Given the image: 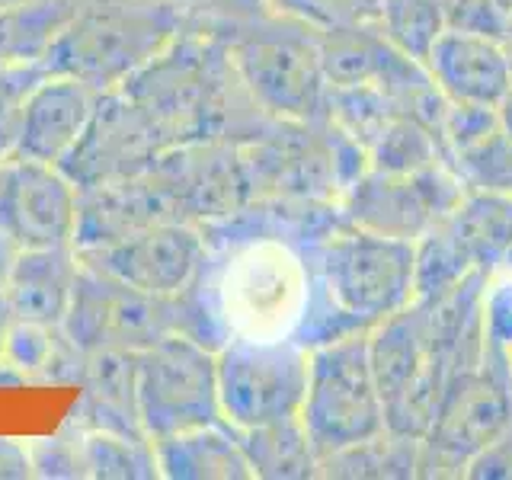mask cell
<instances>
[{
	"instance_id": "cell-1",
	"label": "cell",
	"mask_w": 512,
	"mask_h": 480,
	"mask_svg": "<svg viewBox=\"0 0 512 480\" xmlns=\"http://www.w3.org/2000/svg\"><path fill=\"white\" fill-rule=\"evenodd\" d=\"M202 29L218 36L237 84L266 119L288 125L327 122L330 84L320 64V26L272 10L256 20Z\"/></svg>"
},
{
	"instance_id": "cell-2",
	"label": "cell",
	"mask_w": 512,
	"mask_h": 480,
	"mask_svg": "<svg viewBox=\"0 0 512 480\" xmlns=\"http://www.w3.org/2000/svg\"><path fill=\"white\" fill-rule=\"evenodd\" d=\"M189 26L192 20L170 0H80L39 68L77 77L106 96L157 61Z\"/></svg>"
},
{
	"instance_id": "cell-3",
	"label": "cell",
	"mask_w": 512,
	"mask_h": 480,
	"mask_svg": "<svg viewBox=\"0 0 512 480\" xmlns=\"http://www.w3.org/2000/svg\"><path fill=\"white\" fill-rule=\"evenodd\" d=\"M320 298L336 336L372 330L416 301V244L336 221L314 244Z\"/></svg>"
},
{
	"instance_id": "cell-4",
	"label": "cell",
	"mask_w": 512,
	"mask_h": 480,
	"mask_svg": "<svg viewBox=\"0 0 512 480\" xmlns=\"http://www.w3.org/2000/svg\"><path fill=\"white\" fill-rule=\"evenodd\" d=\"M512 426V359L484 349L477 362L458 368L448 381L420 439V477H464L471 458Z\"/></svg>"
},
{
	"instance_id": "cell-5",
	"label": "cell",
	"mask_w": 512,
	"mask_h": 480,
	"mask_svg": "<svg viewBox=\"0 0 512 480\" xmlns=\"http://www.w3.org/2000/svg\"><path fill=\"white\" fill-rule=\"evenodd\" d=\"M301 420L317 458L388 429L368 356V330L333 336L308 349V394Z\"/></svg>"
},
{
	"instance_id": "cell-6",
	"label": "cell",
	"mask_w": 512,
	"mask_h": 480,
	"mask_svg": "<svg viewBox=\"0 0 512 480\" xmlns=\"http://www.w3.org/2000/svg\"><path fill=\"white\" fill-rule=\"evenodd\" d=\"M138 416L148 439L218 423V349L173 330L135 352Z\"/></svg>"
},
{
	"instance_id": "cell-7",
	"label": "cell",
	"mask_w": 512,
	"mask_h": 480,
	"mask_svg": "<svg viewBox=\"0 0 512 480\" xmlns=\"http://www.w3.org/2000/svg\"><path fill=\"white\" fill-rule=\"evenodd\" d=\"M173 330L196 336V308H192L189 292L176 298H157L80 260L74 298L68 317H64V333L80 349L138 352Z\"/></svg>"
},
{
	"instance_id": "cell-8",
	"label": "cell",
	"mask_w": 512,
	"mask_h": 480,
	"mask_svg": "<svg viewBox=\"0 0 512 480\" xmlns=\"http://www.w3.org/2000/svg\"><path fill=\"white\" fill-rule=\"evenodd\" d=\"M308 394V346L295 340H228L218 346L221 420L253 429L301 416Z\"/></svg>"
},
{
	"instance_id": "cell-9",
	"label": "cell",
	"mask_w": 512,
	"mask_h": 480,
	"mask_svg": "<svg viewBox=\"0 0 512 480\" xmlns=\"http://www.w3.org/2000/svg\"><path fill=\"white\" fill-rule=\"evenodd\" d=\"M464 192L468 186L448 164L404 173L368 167L336 205L349 224L416 244L426 231L455 212Z\"/></svg>"
},
{
	"instance_id": "cell-10",
	"label": "cell",
	"mask_w": 512,
	"mask_h": 480,
	"mask_svg": "<svg viewBox=\"0 0 512 480\" xmlns=\"http://www.w3.org/2000/svg\"><path fill=\"white\" fill-rule=\"evenodd\" d=\"M77 256L138 292L176 298L196 285L208 260V234L202 224L167 218L116 240V244L77 250Z\"/></svg>"
},
{
	"instance_id": "cell-11",
	"label": "cell",
	"mask_w": 512,
	"mask_h": 480,
	"mask_svg": "<svg viewBox=\"0 0 512 480\" xmlns=\"http://www.w3.org/2000/svg\"><path fill=\"white\" fill-rule=\"evenodd\" d=\"M77 196L61 167L26 157L0 160V234L16 250L74 247Z\"/></svg>"
},
{
	"instance_id": "cell-12",
	"label": "cell",
	"mask_w": 512,
	"mask_h": 480,
	"mask_svg": "<svg viewBox=\"0 0 512 480\" xmlns=\"http://www.w3.org/2000/svg\"><path fill=\"white\" fill-rule=\"evenodd\" d=\"M103 93L68 74H42L23 103L13 157L61 167L87 135Z\"/></svg>"
},
{
	"instance_id": "cell-13",
	"label": "cell",
	"mask_w": 512,
	"mask_h": 480,
	"mask_svg": "<svg viewBox=\"0 0 512 480\" xmlns=\"http://www.w3.org/2000/svg\"><path fill=\"white\" fill-rule=\"evenodd\" d=\"M423 64L448 103L496 109L512 93V74L500 36L445 26Z\"/></svg>"
},
{
	"instance_id": "cell-14",
	"label": "cell",
	"mask_w": 512,
	"mask_h": 480,
	"mask_svg": "<svg viewBox=\"0 0 512 480\" xmlns=\"http://www.w3.org/2000/svg\"><path fill=\"white\" fill-rule=\"evenodd\" d=\"M80 256L74 247L16 250L0 285L10 320H32L45 327H64Z\"/></svg>"
},
{
	"instance_id": "cell-15",
	"label": "cell",
	"mask_w": 512,
	"mask_h": 480,
	"mask_svg": "<svg viewBox=\"0 0 512 480\" xmlns=\"http://www.w3.org/2000/svg\"><path fill=\"white\" fill-rule=\"evenodd\" d=\"M77 384L84 388V394H80L68 423L80 429H106V432H119V436L148 439L138 416L132 349L87 352L84 375H80Z\"/></svg>"
},
{
	"instance_id": "cell-16",
	"label": "cell",
	"mask_w": 512,
	"mask_h": 480,
	"mask_svg": "<svg viewBox=\"0 0 512 480\" xmlns=\"http://www.w3.org/2000/svg\"><path fill=\"white\" fill-rule=\"evenodd\" d=\"M157 477L167 480H253L250 458L231 423H205L154 439Z\"/></svg>"
},
{
	"instance_id": "cell-17",
	"label": "cell",
	"mask_w": 512,
	"mask_h": 480,
	"mask_svg": "<svg viewBox=\"0 0 512 480\" xmlns=\"http://www.w3.org/2000/svg\"><path fill=\"white\" fill-rule=\"evenodd\" d=\"M77 7L80 0H13L0 7V68L39 64Z\"/></svg>"
},
{
	"instance_id": "cell-18",
	"label": "cell",
	"mask_w": 512,
	"mask_h": 480,
	"mask_svg": "<svg viewBox=\"0 0 512 480\" xmlns=\"http://www.w3.org/2000/svg\"><path fill=\"white\" fill-rule=\"evenodd\" d=\"M317 477L336 480H407L420 477V439L384 429L378 436L320 455Z\"/></svg>"
},
{
	"instance_id": "cell-19",
	"label": "cell",
	"mask_w": 512,
	"mask_h": 480,
	"mask_svg": "<svg viewBox=\"0 0 512 480\" xmlns=\"http://www.w3.org/2000/svg\"><path fill=\"white\" fill-rule=\"evenodd\" d=\"M237 436L256 477H269V480L317 477L320 458L301 416H288V420L253 426V429H237Z\"/></svg>"
},
{
	"instance_id": "cell-20",
	"label": "cell",
	"mask_w": 512,
	"mask_h": 480,
	"mask_svg": "<svg viewBox=\"0 0 512 480\" xmlns=\"http://www.w3.org/2000/svg\"><path fill=\"white\" fill-rule=\"evenodd\" d=\"M378 26L404 55L426 61L432 42L448 26L445 0H381Z\"/></svg>"
},
{
	"instance_id": "cell-21",
	"label": "cell",
	"mask_w": 512,
	"mask_h": 480,
	"mask_svg": "<svg viewBox=\"0 0 512 480\" xmlns=\"http://www.w3.org/2000/svg\"><path fill=\"white\" fill-rule=\"evenodd\" d=\"M480 324L484 343L512 356V269L487 272L480 288Z\"/></svg>"
},
{
	"instance_id": "cell-22",
	"label": "cell",
	"mask_w": 512,
	"mask_h": 480,
	"mask_svg": "<svg viewBox=\"0 0 512 480\" xmlns=\"http://www.w3.org/2000/svg\"><path fill=\"white\" fill-rule=\"evenodd\" d=\"M42 77L39 64H23V68H0V160L13 157L16 138H20L23 103L29 90Z\"/></svg>"
},
{
	"instance_id": "cell-23",
	"label": "cell",
	"mask_w": 512,
	"mask_h": 480,
	"mask_svg": "<svg viewBox=\"0 0 512 480\" xmlns=\"http://www.w3.org/2000/svg\"><path fill=\"white\" fill-rule=\"evenodd\" d=\"M180 7L192 23L199 26H228L256 20V16L272 13L276 4L272 0H170Z\"/></svg>"
},
{
	"instance_id": "cell-24",
	"label": "cell",
	"mask_w": 512,
	"mask_h": 480,
	"mask_svg": "<svg viewBox=\"0 0 512 480\" xmlns=\"http://www.w3.org/2000/svg\"><path fill=\"white\" fill-rule=\"evenodd\" d=\"M308 20L314 26L333 23H378L381 0H304Z\"/></svg>"
},
{
	"instance_id": "cell-25",
	"label": "cell",
	"mask_w": 512,
	"mask_h": 480,
	"mask_svg": "<svg viewBox=\"0 0 512 480\" xmlns=\"http://www.w3.org/2000/svg\"><path fill=\"white\" fill-rule=\"evenodd\" d=\"M464 477L471 480H512V426L503 432L500 439H493L487 448L471 458Z\"/></svg>"
},
{
	"instance_id": "cell-26",
	"label": "cell",
	"mask_w": 512,
	"mask_h": 480,
	"mask_svg": "<svg viewBox=\"0 0 512 480\" xmlns=\"http://www.w3.org/2000/svg\"><path fill=\"white\" fill-rule=\"evenodd\" d=\"M29 448L16 445L13 439H0V477H32Z\"/></svg>"
},
{
	"instance_id": "cell-27",
	"label": "cell",
	"mask_w": 512,
	"mask_h": 480,
	"mask_svg": "<svg viewBox=\"0 0 512 480\" xmlns=\"http://www.w3.org/2000/svg\"><path fill=\"white\" fill-rule=\"evenodd\" d=\"M496 116H500V128H503L506 141L512 144V93L506 96L500 106H496Z\"/></svg>"
},
{
	"instance_id": "cell-28",
	"label": "cell",
	"mask_w": 512,
	"mask_h": 480,
	"mask_svg": "<svg viewBox=\"0 0 512 480\" xmlns=\"http://www.w3.org/2000/svg\"><path fill=\"white\" fill-rule=\"evenodd\" d=\"M13 253H16V247L10 244L4 234H0V285H4V276H7V269H10Z\"/></svg>"
},
{
	"instance_id": "cell-29",
	"label": "cell",
	"mask_w": 512,
	"mask_h": 480,
	"mask_svg": "<svg viewBox=\"0 0 512 480\" xmlns=\"http://www.w3.org/2000/svg\"><path fill=\"white\" fill-rule=\"evenodd\" d=\"M276 10L282 13H292V16H301V20H308V10H304V0H272ZM311 23V20H308Z\"/></svg>"
},
{
	"instance_id": "cell-30",
	"label": "cell",
	"mask_w": 512,
	"mask_h": 480,
	"mask_svg": "<svg viewBox=\"0 0 512 480\" xmlns=\"http://www.w3.org/2000/svg\"><path fill=\"white\" fill-rule=\"evenodd\" d=\"M7 324H10V314H7L4 298H0V349H4V333H7Z\"/></svg>"
},
{
	"instance_id": "cell-31",
	"label": "cell",
	"mask_w": 512,
	"mask_h": 480,
	"mask_svg": "<svg viewBox=\"0 0 512 480\" xmlns=\"http://www.w3.org/2000/svg\"><path fill=\"white\" fill-rule=\"evenodd\" d=\"M503 48H506V61H509V74H512V23L503 32Z\"/></svg>"
},
{
	"instance_id": "cell-32",
	"label": "cell",
	"mask_w": 512,
	"mask_h": 480,
	"mask_svg": "<svg viewBox=\"0 0 512 480\" xmlns=\"http://www.w3.org/2000/svg\"><path fill=\"white\" fill-rule=\"evenodd\" d=\"M7 4H13V0H0V7H7Z\"/></svg>"
},
{
	"instance_id": "cell-33",
	"label": "cell",
	"mask_w": 512,
	"mask_h": 480,
	"mask_svg": "<svg viewBox=\"0 0 512 480\" xmlns=\"http://www.w3.org/2000/svg\"><path fill=\"white\" fill-rule=\"evenodd\" d=\"M509 359H512V356H509Z\"/></svg>"
}]
</instances>
